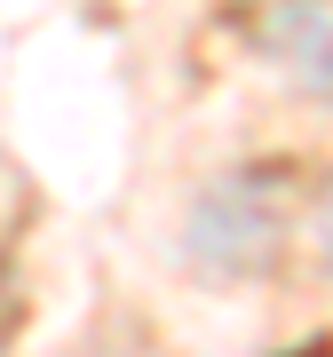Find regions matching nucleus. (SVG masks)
<instances>
[{
	"instance_id": "1",
	"label": "nucleus",
	"mask_w": 333,
	"mask_h": 357,
	"mask_svg": "<svg viewBox=\"0 0 333 357\" xmlns=\"http://www.w3.org/2000/svg\"><path fill=\"white\" fill-rule=\"evenodd\" d=\"M262 56L294 96L333 103V0H270L262 8Z\"/></svg>"
}]
</instances>
